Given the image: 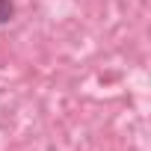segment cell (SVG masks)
<instances>
[{
	"mask_svg": "<svg viewBox=\"0 0 151 151\" xmlns=\"http://www.w3.org/2000/svg\"><path fill=\"white\" fill-rule=\"evenodd\" d=\"M12 18H15V3L12 0H0V27L9 24Z\"/></svg>",
	"mask_w": 151,
	"mask_h": 151,
	"instance_id": "cell-1",
	"label": "cell"
}]
</instances>
